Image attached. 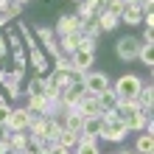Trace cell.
I'll use <instances>...</instances> for the list:
<instances>
[{
  "label": "cell",
  "instance_id": "obj_23",
  "mask_svg": "<svg viewBox=\"0 0 154 154\" xmlns=\"http://www.w3.org/2000/svg\"><path fill=\"white\" fill-rule=\"evenodd\" d=\"M76 143H79V132H73V129H62V134L56 137V146H62V149H76Z\"/></svg>",
  "mask_w": 154,
  "mask_h": 154
},
{
  "label": "cell",
  "instance_id": "obj_34",
  "mask_svg": "<svg viewBox=\"0 0 154 154\" xmlns=\"http://www.w3.org/2000/svg\"><path fill=\"white\" fill-rule=\"evenodd\" d=\"M20 154H34V151H28V149H25V151H20Z\"/></svg>",
  "mask_w": 154,
  "mask_h": 154
},
{
  "label": "cell",
  "instance_id": "obj_31",
  "mask_svg": "<svg viewBox=\"0 0 154 154\" xmlns=\"http://www.w3.org/2000/svg\"><path fill=\"white\" fill-rule=\"evenodd\" d=\"M6 53H8V45H6V37L0 34V56H6Z\"/></svg>",
  "mask_w": 154,
  "mask_h": 154
},
{
  "label": "cell",
  "instance_id": "obj_39",
  "mask_svg": "<svg viewBox=\"0 0 154 154\" xmlns=\"http://www.w3.org/2000/svg\"><path fill=\"white\" fill-rule=\"evenodd\" d=\"M0 98H3V93H0Z\"/></svg>",
  "mask_w": 154,
  "mask_h": 154
},
{
  "label": "cell",
  "instance_id": "obj_2",
  "mask_svg": "<svg viewBox=\"0 0 154 154\" xmlns=\"http://www.w3.org/2000/svg\"><path fill=\"white\" fill-rule=\"evenodd\" d=\"M126 126H123V121L115 115V109L112 112H104L101 115V134H98V140H109V143H123L126 140Z\"/></svg>",
  "mask_w": 154,
  "mask_h": 154
},
{
  "label": "cell",
  "instance_id": "obj_29",
  "mask_svg": "<svg viewBox=\"0 0 154 154\" xmlns=\"http://www.w3.org/2000/svg\"><path fill=\"white\" fill-rule=\"evenodd\" d=\"M8 115H11V104H8L6 98H0V123H6Z\"/></svg>",
  "mask_w": 154,
  "mask_h": 154
},
{
  "label": "cell",
  "instance_id": "obj_14",
  "mask_svg": "<svg viewBox=\"0 0 154 154\" xmlns=\"http://www.w3.org/2000/svg\"><path fill=\"white\" fill-rule=\"evenodd\" d=\"M48 79H51V84L62 93L65 87L73 84V70H53V73H48Z\"/></svg>",
  "mask_w": 154,
  "mask_h": 154
},
{
  "label": "cell",
  "instance_id": "obj_26",
  "mask_svg": "<svg viewBox=\"0 0 154 154\" xmlns=\"http://www.w3.org/2000/svg\"><path fill=\"white\" fill-rule=\"evenodd\" d=\"M8 143H11V151H25L28 149V132H11Z\"/></svg>",
  "mask_w": 154,
  "mask_h": 154
},
{
  "label": "cell",
  "instance_id": "obj_24",
  "mask_svg": "<svg viewBox=\"0 0 154 154\" xmlns=\"http://www.w3.org/2000/svg\"><path fill=\"white\" fill-rule=\"evenodd\" d=\"M137 104H140L146 112H151V104H154V90H151V84H143V87H140V93H137Z\"/></svg>",
  "mask_w": 154,
  "mask_h": 154
},
{
  "label": "cell",
  "instance_id": "obj_22",
  "mask_svg": "<svg viewBox=\"0 0 154 154\" xmlns=\"http://www.w3.org/2000/svg\"><path fill=\"white\" fill-rule=\"evenodd\" d=\"M31 115H45L48 112V98L45 95H34V98H28V106H25Z\"/></svg>",
  "mask_w": 154,
  "mask_h": 154
},
{
  "label": "cell",
  "instance_id": "obj_1",
  "mask_svg": "<svg viewBox=\"0 0 154 154\" xmlns=\"http://www.w3.org/2000/svg\"><path fill=\"white\" fill-rule=\"evenodd\" d=\"M115 115L123 121L126 132H151V112L140 109V106H134V109H126V106H118Z\"/></svg>",
  "mask_w": 154,
  "mask_h": 154
},
{
  "label": "cell",
  "instance_id": "obj_35",
  "mask_svg": "<svg viewBox=\"0 0 154 154\" xmlns=\"http://www.w3.org/2000/svg\"><path fill=\"white\" fill-rule=\"evenodd\" d=\"M121 154H134V151H121Z\"/></svg>",
  "mask_w": 154,
  "mask_h": 154
},
{
  "label": "cell",
  "instance_id": "obj_7",
  "mask_svg": "<svg viewBox=\"0 0 154 154\" xmlns=\"http://www.w3.org/2000/svg\"><path fill=\"white\" fill-rule=\"evenodd\" d=\"M53 34H56V37H67V34H81V20H79V14H59Z\"/></svg>",
  "mask_w": 154,
  "mask_h": 154
},
{
  "label": "cell",
  "instance_id": "obj_38",
  "mask_svg": "<svg viewBox=\"0 0 154 154\" xmlns=\"http://www.w3.org/2000/svg\"><path fill=\"white\" fill-rule=\"evenodd\" d=\"M73 3H81V0H73Z\"/></svg>",
  "mask_w": 154,
  "mask_h": 154
},
{
  "label": "cell",
  "instance_id": "obj_21",
  "mask_svg": "<svg viewBox=\"0 0 154 154\" xmlns=\"http://www.w3.org/2000/svg\"><path fill=\"white\" fill-rule=\"evenodd\" d=\"M73 154H101V149H98V140L79 137V143H76V151H73Z\"/></svg>",
  "mask_w": 154,
  "mask_h": 154
},
{
  "label": "cell",
  "instance_id": "obj_11",
  "mask_svg": "<svg viewBox=\"0 0 154 154\" xmlns=\"http://www.w3.org/2000/svg\"><path fill=\"white\" fill-rule=\"evenodd\" d=\"M118 17H121V23H126V25H140L143 23V8H140V3H126Z\"/></svg>",
  "mask_w": 154,
  "mask_h": 154
},
{
  "label": "cell",
  "instance_id": "obj_10",
  "mask_svg": "<svg viewBox=\"0 0 154 154\" xmlns=\"http://www.w3.org/2000/svg\"><path fill=\"white\" fill-rule=\"evenodd\" d=\"M28 123H31V112L28 109H14V106H11V115H8V121H6L8 129H11V132H25Z\"/></svg>",
  "mask_w": 154,
  "mask_h": 154
},
{
  "label": "cell",
  "instance_id": "obj_30",
  "mask_svg": "<svg viewBox=\"0 0 154 154\" xmlns=\"http://www.w3.org/2000/svg\"><path fill=\"white\" fill-rule=\"evenodd\" d=\"M48 154H73V151H70V149H62V146H53Z\"/></svg>",
  "mask_w": 154,
  "mask_h": 154
},
{
  "label": "cell",
  "instance_id": "obj_6",
  "mask_svg": "<svg viewBox=\"0 0 154 154\" xmlns=\"http://www.w3.org/2000/svg\"><path fill=\"white\" fill-rule=\"evenodd\" d=\"M67 59H70V67H73L76 73H87L90 65L95 62V51H90V48H79V51L70 53Z\"/></svg>",
  "mask_w": 154,
  "mask_h": 154
},
{
  "label": "cell",
  "instance_id": "obj_36",
  "mask_svg": "<svg viewBox=\"0 0 154 154\" xmlns=\"http://www.w3.org/2000/svg\"><path fill=\"white\" fill-rule=\"evenodd\" d=\"M8 154H20V151H8Z\"/></svg>",
  "mask_w": 154,
  "mask_h": 154
},
{
  "label": "cell",
  "instance_id": "obj_16",
  "mask_svg": "<svg viewBox=\"0 0 154 154\" xmlns=\"http://www.w3.org/2000/svg\"><path fill=\"white\" fill-rule=\"evenodd\" d=\"M81 45V34H67V37H59V51L62 56H70L73 51H79Z\"/></svg>",
  "mask_w": 154,
  "mask_h": 154
},
{
  "label": "cell",
  "instance_id": "obj_20",
  "mask_svg": "<svg viewBox=\"0 0 154 154\" xmlns=\"http://www.w3.org/2000/svg\"><path fill=\"white\" fill-rule=\"evenodd\" d=\"M101 25H98V20H95V17H93V20H84V23H81V37H87V39H98V37H101Z\"/></svg>",
  "mask_w": 154,
  "mask_h": 154
},
{
  "label": "cell",
  "instance_id": "obj_4",
  "mask_svg": "<svg viewBox=\"0 0 154 154\" xmlns=\"http://www.w3.org/2000/svg\"><path fill=\"white\" fill-rule=\"evenodd\" d=\"M137 51H140L137 37H121L115 42V56L121 62H137Z\"/></svg>",
  "mask_w": 154,
  "mask_h": 154
},
{
  "label": "cell",
  "instance_id": "obj_32",
  "mask_svg": "<svg viewBox=\"0 0 154 154\" xmlns=\"http://www.w3.org/2000/svg\"><path fill=\"white\" fill-rule=\"evenodd\" d=\"M6 23H8V17H6V14H0V28H6Z\"/></svg>",
  "mask_w": 154,
  "mask_h": 154
},
{
  "label": "cell",
  "instance_id": "obj_33",
  "mask_svg": "<svg viewBox=\"0 0 154 154\" xmlns=\"http://www.w3.org/2000/svg\"><path fill=\"white\" fill-rule=\"evenodd\" d=\"M14 3H20V6H28V3H31V0H14Z\"/></svg>",
  "mask_w": 154,
  "mask_h": 154
},
{
  "label": "cell",
  "instance_id": "obj_18",
  "mask_svg": "<svg viewBox=\"0 0 154 154\" xmlns=\"http://www.w3.org/2000/svg\"><path fill=\"white\" fill-rule=\"evenodd\" d=\"M134 154H154V137H151V132H143L137 134V143H134Z\"/></svg>",
  "mask_w": 154,
  "mask_h": 154
},
{
  "label": "cell",
  "instance_id": "obj_28",
  "mask_svg": "<svg viewBox=\"0 0 154 154\" xmlns=\"http://www.w3.org/2000/svg\"><path fill=\"white\" fill-rule=\"evenodd\" d=\"M3 14L8 17V20H14V17H20V14H23V6H20V3H14V0H11V3H8V8H6Z\"/></svg>",
  "mask_w": 154,
  "mask_h": 154
},
{
  "label": "cell",
  "instance_id": "obj_3",
  "mask_svg": "<svg viewBox=\"0 0 154 154\" xmlns=\"http://www.w3.org/2000/svg\"><path fill=\"white\" fill-rule=\"evenodd\" d=\"M146 84L137 73H123L121 79L115 81V93H118V98H137V93H140V87Z\"/></svg>",
  "mask_w": 154,
  "mask_h": 154
},
{
  "label": "cell",
  "instance_id": "obj_19",
  "mask_svg": "<svg viewBox=\"0 0 154 154\" xmlns=\"http://www.w3.org/2000/svg\"><path fill=\"white\" fill-rule=\"evenodd\" d=\"M137 62H140V65H146V67H154V42H140Z\"/></svg>",
  "mask_w": 154,
  "mask_h": 154
},
{
  "label": "cell",
  "instance_id": "obj_17",
  "mask_svg": "<svg viewBox=\"0 0 154 154\" xmlns=\"http://www.w3.org/2000/svg\"><path fill=\"white\" fill-rule=\"evenodd\" d=\"M95 20H98V25H101V31H115L118 23H121V17H118V11H109V8H106V11H101Z\"/></svg>",
  "mask_w": 154,
  "mask_h": 154
},
{
  "label": "cell",
  "instance_id": "obj_5",
  "mask_svg": "<svg viewBox=\"0 0 154 154\" xmlns=\"http://www.w3.org/2000/svg\"><path fill=\"white\" fill-rule=\"evenodd\" d=\"M20 79H23V70H6V67H0V84L6 87V95L8 98H20L23 95V90H20Z\"/></svg>",
  "mask_w": 154,
  "mask_h": 154
},
{
  "label": "cell",
  "instance_id": "obj_8",
  "mask_svg": "<svg viewBox=\"0 0 154 154\" xmlns=\"http://www.w3.org/2000/svg\"><path fill=\"white\" fill-rule=\"evenodd\" d=\"M106 87H112V84H109V76L101 73V70H90V73L84 76V90L87 93L98 95V93H104Z\"/></svg>",
  "mask_w": 154,
  "mask_h": 154
},
{
  "label": "cell",
  "instance_id": "obj_13",
  "mask_svg": "<svg viewBox=\"0 0 154 154\" xmlns=\"http://www.w3.org/2000/svg\"><path fill=\"white\" fill-rule=\"evenodd\" d=\"M28 59H31V65L37 67V76H45V70H48V56H45V51L39 48H28Z\"/></svg>",
  "mask_w": 154,
  "mask_h": 154
},
{
  "label": "cell",
  "instance_id": "obj_25",
  "mask_svg": "<svg viewBox=\"0 0 154 154\" xmlns=\"http://www.w3.org/2000/svg\"><path fill=\"white\" fill-rule=\"evenodd\" d=\"M25 95L34 98V95H45V76H34L25 87Z\"/></svg>",
  "mask_w": 154,
  "mask_h": 154
},
{
  "label": "cell",
  "instance_id": "obj_27",
  "mask_svg": "<svg viewBox=\"0 0 154 154\" xmlns=\"http://www.w3.org/2000/svg\"><path fill=\"white\" fill-rule=\"evenodd\" d=\"M6 45H8L11 51L20 48V45H23V42H20V34H17V31H6Z\"/></svg>",
  "mask_w": 154,
  "mask_h": 154
},
{
  "label": "cell",
  "instance_id": "obj_15",
  "mask_svg": "<svg viewBox=\"0 0 154 154\" xmlns=\"http://www.w3.org/2000/svg\"><path fill=\"white\" fill-rule=\"evenodd\" d=\"M95 98H98V106H101L104 112H112L115 106H118V101H121V98H118V93H115L112 87H106L104 93H98Z\"/></svg>",
  "mask_w": 154,
  "mask_h": 154
},
{
  "label": "cell",
  "instance_id": "obj_12",
  "mask_svg": "<svg viewBox=\"0 0 154 154\" xmlns=\"http://www.w3.org/2000/svg\"><path fill=\"white\" fill-rule=\"evenodd\" d=\"M98 134H101V118H84L81 121V129H79V137L98 140Z\"/></svg>",
  "mask_w": 154,
  "mask_h": 154
},
{
  "label": "cell",
  "instance_id": "obj_37",
  "mask_svg": "<svg viewBox=\"0 0 154 154\" xmlns=\"http://www.w3.org/2000/svg\"><path fill=\"white\" fill-rule=\"evenodd\" d=\"M0 65H3V56H0Z\"/></svg>",
  "mask_w": 154,
  "mask_h": 154
},
{
  "label": "cell",
  "instance_id": "obj_9",
  "mask_svg": "<svg viewBox=\"0 0 154 154\" xmlns=\"http://www.w3.org/2000/svg\"><path fill=\"white\" fill-rule=\"evenodd\" d=\"M76 106H79V112L84 115V118H101L104 115V109L98 106V98L93 93H87V90H84V95H81V101Z\"/></svg>",
  "mask_w": 154,
  "mask_h": 154
}]
</instances>
